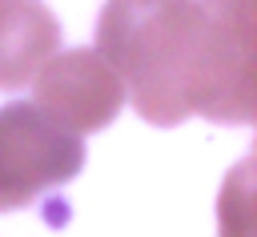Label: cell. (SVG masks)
<instances>
[{
	"mask_svg": "<svg viewBox=\"0 0 257 237\" xmlns=\"http://www.w3.org/2000/svg\"><path fill=\"white\" fill-rule=\"evenodd\" d=\"M201 4L197 0H104L96 52L128 84L141 121L173 129L193 108Z\"/></svg>",
	"mask_w": 257,
	"mask_h": 237,
	"instance_id": "obj_1",
	"label": "cell"
},
{
	"mask_svg": "<svg viewBox=\"0 0 257 237\" xmlns=\"http://www.w3.org/2000/svg\"><path fill=\"white\" fill-rule=\"evenodd\" d=\"M201 36L189 108L213 125H253L257 116V60H253V4L257 0H197Z\"/></svg>",
	"mask_w": 257,
	"mask_h": 237,
	"instance_id": "obj_2",
	"label": "cell"
},
{
	"mask_svg": "<svg viewBox=\"0 0 257 237\" xmlns=\"http://www.w3.org/2000/svg\"><path fill=\"white\" fill-rule=\"evenodd\" d=\"M84 169L80 133L56 125L32 100L0 104V213L28 209Z\"/></svg>",
	"mask_w": 257,
	"mask_h": 237,
	"instance_id": "obj_3",
	"label": "cell"
},
{
	"mask_svg": "<svg viewBox=\"0 0 257 237\" xmlns=\"http://www.w3.org/2000/svg\"><path fill=\"white\" fill-rule=\"evenodd\" d=\"M32 104L72 133H96L124 108V80L96 48L52 52L32 76Z\"/></svg>",
	"mask_w": 257,
	"mask_h": 237,
	"instance_id": "obj_4",
	"label": "cell"
},
{
	"mask_svg": "<svg viewBox=\"0 0 257 237\" xmlns=\"http://www.w3.org/2000/svg\"><path fill=\"white\" fill-rule=\"evenodd\" d=\"M56 48L60 24L40 0H0V88L32 84Z\"/></svg>",
	"mask_w": 257,
	"mask_h": 237,
	"instance_id": "obj_5",
	"label": "cell"
}]
</instances>
